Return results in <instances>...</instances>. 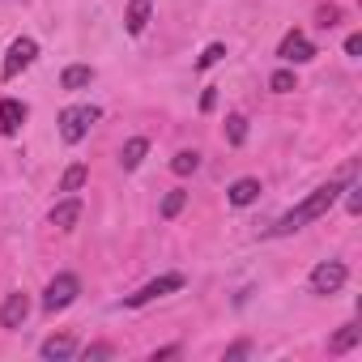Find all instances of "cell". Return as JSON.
<instances>
[{
	"mask_svg": "<svg viewBox=\"0 0 362 362\" xmlns=\"http://www.w3.org/2000/svg\"><path fill=\"white\" fill-rule=\"evenodd\" d=\"M345 52H349V56H362V35H349V39H345Z\"/></svg>",
	"mask_w": 362,
	"mask_h": 362,
	"instance_id": "24",
	"label": "cell"
},
{
	"mask_svg": "<svg viewBox=\"0 0 362 362\" xmlns=\"http://www.w3.org/2000/svg\"><path fill=\"white\" fill-rule=\"evenodd\" d=\"M197 166H201V153H197V149H179V153L170 158V170H175V175H192Z\"/></svg>",
	"mask_w": 362,
	"mask_h": 362,
	"instance_id": "17",
	"label": "cell"
},
{
	"mask_svg": "<svg viewBox=\"0 0 362 362\" xmlns=\"http://www.w3.org/2000/svg\"><path fill=\"white\" fill-rule=\"evenodd\" d=\"M226 141L230 145H243L247 141V119L243 115H226Z\"/></svg>",
	"mask_w": 362,
	"mask_h": 362,
	"instance_id": "19",
	"label": "cell"
},
{
	"mask_svg": "<svg viewBox=\"0 0 362 362\" xmlns=\"http://www.w3.org/2000/svg\"><path fill=\"white\" fill-rule=\"evenodd\" d=\"M149 13H153V0H132V5L124 9V30H128V35H145Z\"/></svg>",
	"mask_w": 362,
	"mask_h": 362,
	"instance_id": "10",
	"label": "cell"
},
{
	"mask_svg": "<svg viewBox=\"0 0 362 362\" xmlns=\"http://www.w3.org/2000/svg\"><path fill=\"white\" fill-rule=\"evenodd\" d=\"M175 290H184V277H179V273H166V277H158V281L141 286L136 294H128V298H124V307H145V303H153V298H162V294H175Z\"/></svg>",
	"mask_w": 362,
	"mask_h": 362,
	"instance_id": "6",
	"label": "cell"
},
{
	"mask_svg": "<svg viewBox=\"0 0 362 362\" xmlns=\"http://www.w3.org/2000/svg\"><path fill=\"white\" fill-rule=\"evenodd\" d=\"M269 86H273V94H290V90H294V73H290V69H277V73L269 77Z\"/></svg>",
	"mask_w": 362,
	"mask_h": 362,
	"instance_id": "21",
	"label": "cell"
},
{
	"mask_svg": "<svg viewBox=\"0 0 362 362\" xmlns=\"http://www.w3.org/2000/svg\"><path fill=\"white\" fill-rule=\"evenodd\" d=\"M86 179H90V170H86L81 162H77V166H69V170H64V179H60V192H81V188H86Z\"/></svg>",
	"mask_w": 362,
	"mask_h": 362,
	"instance_id": "18",
	"label": "cell"
},
{
	"mask_svg": "<svg viewBox=\"0 0 362 362\" xmlns=\"http://www.w3.org/2000/svg\"><path fill=\"white\" fill-rule=\"evenodd\" d=\"M81 222V201L77 197H69V201H60L56 209H52V226H60V230H73Z\"/></svg>",
	"mask_w": 362,
	"mask_h": 362,
	"instance_id": "11",
	"label": "cell"
},
{
	"mask_svg": "<svg viewBox=\"0 0 362 362\" xmlns=\"http://www.w3.org/2000/svg\"><path fill=\"white\" fill-rule=\"evenodd\" d=\"M77 294H81V281H77L73 273H56V277L47 281V290H43V311L56 315V311H64Z\"/></svg>",
	"mask_w": 362,
	"mask_h": 362,
	"instance_id": "3",
	"label": "cell"
},
{
	"mask_svg": "<svg viewBox=\"0 0 362 362\" xmlns=\"http://www.w3.org/2000/svg\"><path fill=\"white\" fill-rule=\"evenodd\" d=\"M98 107H64L60 111V141L64 145H77V141H86V132L98 124Z\"/></svg>",
	"mask_w": 362,
	"mask_h": 362,
	"instance_id": "2",
	"label": "cell"
},
{
	"mask_svg": "<svg viewBox=\"0 0 362 362\" xmlns=\"http://www.w3.org/2000/svg\"><path fill=\"white\" fill-rule=\"evenodd\" d=\"M22 124H26V103L5 98V103H0V132L13 136V132H22Z\"/></svg>",
	"mask_w": 362,
	"mask_h": 362,
	"instance_id": "9",
	"label": "cell"
},
{
	"mask_svg": "<svg viewBox=\"0 0 362 362\" xmlns=\"http://www.w3.org/2000/svg\"><path fill=\"white\" fill-rule=\"evenodd\" d=\"M222 56H226V47H222V43H209V47L201 52V60H197V69H214V64H218Z\"/></svg>",
	"mask_w": 362,
	"mask_h": 362,
	"instance_id": "22",
	"label": "cell"
},
{
	"mask_svg": "<svg viewBox=\"0 0 362 362\" xmlns=\"http://www.w3.org/2000/svg\"><path fill=\"white\" fill-rule=\"evenodd\" d=\"M247 349H252V345H247V341H239V345H230V349H226V358H243Z\"/></svg>",
	"mask_w": 362,
	"mask_h": 362,
	"instance_id": "27",
	"label": "cell"
},
{
	"mask_svg": "<svg viewBox=\"0 0 362 362\" xmlns=\"http://www.w3.org/2000/svg\"><path fill=\"white\" fill-rule=\"evenodd\" d=\"M39 354H43L47 362H60V358H73V354H77V341H73V337H47Z\"/></svg>",
	"mask_w": 362,
	"mask_h": 362,
	"instance_id": "14",
	"label": "cell"
},
{
	"mask_svg": "<svg viewBox=\"0 0 362 362\" xmlns=\"http://www.w3.org/2000/svg\"><path fill=\"white\" fill-rule=\"evenodd\" d=\"M256 197H260V179H235L230 192H226V201H230V205H239V209H243V205H252Z\"/></svg>",
	"mask_w": 362,
	"mask_h": 362,
	"instance_id": "12",
	"label": "cell"
},
{
	"mask_svg": "<svg viewBox=\"0 0 362 362\" xmlns=\"http://www.w3.org/2000/svg\"><path fill=\"white\" fill-rule=\"evenodd\" d=\"M345 281H349V269H345L341 260H324V264L311 269V294H324V298H328V294H337Z\"/></svg>",
	"mask_w": 362,
	"mask_h": 362,
	"instance_id": "4",
	"label": "cell"
},
{
	"mask_svg": "<svg viewBox=\"0 0 362 362\" xmlns=\"http://www.w3.org/2000/svg\"><path fill=\"white\" fill-rule=\"evenodd\" d=\"M277 56H281L286 64H307V60L315 56V47H311V39H307L303 30H290V35L281 39V47H277Z\"/></svg>",
	"mask_w": 362,
	"mask_h": 362,
	"instance_id": "7",
	"label": "cell"
},
{
	"mask_svg": "<svg viewBox=\"0 0 362 362\" xmlns=\"http://www.w3.org/2000/svg\"><path fill=\"white\" fill-rule=\"evenodd\" d=\"M184 205H188V192H184V188H175V192H166V201H162V218L170 222V218H175L179 209H184Z\"/></svg>",
	"mask_w": 362,
	"mask_h": 362,
	"instance_id": "20",
	"label": "cell"
},
{
	"mask_svg": "<svg viewBox=\"0 0 362 362\" xmlns=\"http://www.w3.org/2000/svg\"><path fill=\"white\" fill-rule=\"evenodd\" d=\"M358 337H362V328H358V324H345V328L328 341V349H332V354H345V349H354V345H358Z\"/></svg>",
	"mask_w": 362,
	"mask_h": 362,
	"instance_id": "16",
	"label": "cell"
},
{
	"mask_svg": "<svg viewBox=\"0 0 362 362\" xmlns=\"http://www.w3.org/2000/svg\"><path fill=\"white\" fill-rule=\"evenodd\" d=\"M214 103H218V90H205L201 94V111H214Z\"/></svg>",
	"mask_w": 362,
	"mask_h": 362,
	"instance_id": "26",
	"label": "cell"
},
{
	"mask_svg": "<svg viewBox=\"0 0 362 362\" xmlns=\"http://www.w3.org/2000/svg\"><path fill=\"white\" fill-rule=\"evenodd\" d=\"M111 354H115L111 345H90V349H86V358H111Z\"/></svg>",
	"mask_w": 362,
	"mask_h": 362,
	"instance_id": "25",
	"label": "cell"
},
{
	"mask_svg": "<svg viewBox=\"0 0 362 362\" xmlns=\"http://www.w3.org/2000/svg\"><path fill=\"white\" fill-rule=\"evenodd\" d=\"M145 153H149V141H145V136H132V141H124V149H119V166H124V170H136Z\"/></svg>",
	"mask_w": 362,
	"mask_h": 362,
	"instance_id": "13",
	"label": "cell"
},
{
	"mask_svg": "<svg viewBox=\"0 0 362 362\" xmlns=\"http://www.w3.org/2000/svg\"><path fill=\"white\" fill-rule=\"evenodd\" d=\"M94 81V69L90 64H69L64 73H60V86L64 90H81V86H90Z\"/></svg>",
	"mask_w": 362,
	"mask_h": 362,
	"instance_id": "15",
	"label": "cell"
},
{
	"mask_svg": "<svg viewBox=\"0 0 362 362\" xmlns=\"http://www.w3.org/2000/svg\"><path fill=\"white\" fill-rule=\"evenodd\" d=\"M345 205H349V214H358V209H362V184H349V197H345Z\"/></svg>",
	"mask_w": 362,
	"mask_h": 362,
	"instance_id": "23",
	"label": "cell"
},
{
	"mask_svg": "<svg viewBox=\"0 0 362 362\" xmlns=\"http://www.w3.org/2000/svg\"><path fill=\"white\" fill-rule=\"evenodd\" d=\"M35 56H39V43H35V39H26V35H22V39H13V43H9V56H5V69H0V77H5V81H9V77H18L22 69H30V64H35Z\"/></svg>",
	"mask_w": 362,
	"mask_h": 362,
	"instance_id": "5",
	"label": "cell"
},
{
	"mask_svg": "<svg viewBox=\"0 0 362 362\" xmlns=\"http://www.w3.org/2000/svg\"><path fill=\"white\" fill-rule=\"evenodd\" d=\"M337 197H341V179H332V184H324V188H315L307 201H298L277 226H273V235H294V230H303L307 222H315V218H324L332 205H337Z\"/></svg>",
	"mask_w": 362,
	"mask_h": 362,
	"instance_id": "1",
	"label": "cell"
},
{
	"mask_svg": "<svg viewBox=\"0 0 362 362\" xmlns=\"http://www.w3.org/2000/svg\"><path fill=\"white\" fill-rule=\"evenodd\" d=\"M30 315V298L26 294H9L5 307H0V328H22Z\"/></svg>",
	"mask_w": 362,
	"mask_h": 362,
	"instance_id": "8",
	"label": "cell"
}]
</instances>
